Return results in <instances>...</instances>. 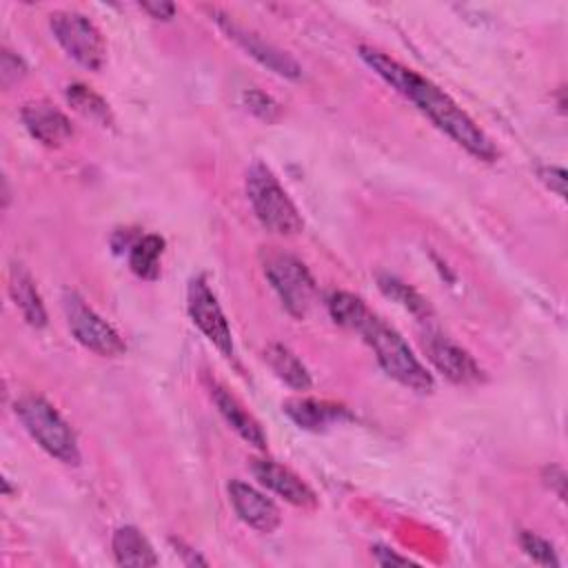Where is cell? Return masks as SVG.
Listing matches in <instances>:
<instances>
[{
    "label": "cell",
    "instance_id": "obj_28",
    "mask_svg": "<svg viewBox=\"0 0 568 568\" xmlns=\"http://www.w3.org/2000/svg\"><path fill=\"white\" fill-rule=\"evenodd\" d=\"M140 9H144L146 13H151L158 20H169L175 13V4H171V2H142Z\"/></svg>",
    "mask_w": 568,
    "mask_h": 568
},
{
    "label": "cell",
    "instance_id": "obj_21",
    "mask_svg": "<svg viewBox=\"0 0 568 568\" xmlns=\"http://www.w3.org/2000/svg\"><path fill=\"white\" fill-rule=\"evenodd\" d=\"M328 313L331 317L339 324V326H346V328H359L364 324V320L371 315L368 306L353 293H346V291H335L331 293L328 297Z\"/></svg>",
    "mask_w": 568,
    "mask_h": 568
},
{
    "label": "cell",
    "instance_id": "obj_5",
    "mask_svg": "<svg viewBox=\"0 0 568 568\" xmlns=\"http://www.w3.org/2000/svg\"><path fill=\"white\" fill-rule=\"evenodd\" d=\"M264 275L291 315L304 317L308 313L315 295V282L295 255L271 251L264 257Z\"/></svg>",
    "mask_w": 568,
    "mask_h": 568
},
{
    "label": "cell",
    "instance_id": "obj_24",
    "mask_svg": "<svg viewBox=\"0 0 568 568\" xmlns=\"http://www.w3.org/2000/svg\"><path fill=\"white\" fill-rule=\"evenodd\" d=\"M244 102H246V109H248L251 113H255L257 118H262V120H266V122L275 120L277 113H280L277 102H275L271 95H266V93H262V91H257V89L246 91V93H244Z\"/></svg>",
    "mask_w": 568,
    "mask_h": 568
},
{
    "label": "cell",
    "instance_id": "obj_3",
    "mask_svg": "<svg viewBox=\"0 0 568 568\" xmlns=\"http://www.w3.org/2000/svg\"><path fill=\"white\" fill-rule=\"evenodd\" d=\"M13 408L27 433L42 450H47L51 457L67 466L80 464L75 433L47 399L38 395H24L16 402Z\"/></svg>",
    "mask_w": 568,
    "mask_h": 568
},
{
    "label": "cell",
    "instance_id": "obj_13",
    "mask_svg": "<svg viewBox=\"0 0 568 568\" xmlns=\"http://www.w3.org/2000/svg\"><path fill=\"white\" fill-rule=\"evenodd\" d=\"M22 122L27 131L44 146H62L73 135L71 120L60 109L47 102L27 104L22 109Z\"/></svg>",
    "mask_w": 568,
    "mask_h": 568
},
{
    "label": "cell",
    "instance_id": "obj_18",
    "mask_svg": "<svg viewBox=\"0 0 568 568\" xmlns=\"http://www.w3.org/2000/svg\"><path fill=\"white\" fill-rule=\"evenodd\" d=\"M264 355H266V362L273 368V373L284 384H288L295 390L311 388V375H308L306 366L300 362V357L293 351H288L282 344H271Z\"/></svg>",
    "mask_w": 568,
    "mask_h": 568
},
{
    "label": "cell",
    "instance_id": "obj_25",
    "mask_svg": "<svg viewBox=\"0 0 568 568\" xmlns=\"http://www.w3.org/2000/svg\"><path fill=\"white\" fill-rule=\"evenodd\" d=\"M27 67L24 62L11 53L9 49L2 51V62H0V78H2V87H11L13 82H18L24 75Z\"/></svg>",
    "mask_w": 568,
    "mask_h": 568
},
{
    "label": "cell",
    "instance_id": "obj_6",
    "mask_svg": "<svg viewBox=\"0 0 568 568\" xmlns=\"http://www.w3.org/2000/svg\"><path fill=\"white\" fill-rule=\"evenodd\" d=\"M62 308L73 337L100 357H120L126 346L118 331L106 324L75 291L62 293Z\"/></svg>",
    "mask_w": 568,
    "mask_h": 568
},
{
    "label": "cell",
    "instance_id": "obj_14",
    "mask_svg": "<svg viewBox=\"0 0 568 568\" xmlns=\"http://www.w3.org/2000/svg\"><path fill=\"white\" fill-rule=\"evenodd\" d=\"M211 395H213V402H215L220 415L226 419V424H229L244 442H248V444L255 446V448H266V435H264L260 422L242 406V402H240L233 393H229L224 386L215 384L213 390H211Z\"/></svg>",
    "mask_w": 568,
    "mask_h": 568
},
{
    "label": "cell",
    "instance_id": "obj_16",
    "mask_svg": "<svg viewBox=\"0 0 568 568\" xmlns=\"http://www.w3.org/2000/svg\"><path fill=\"white\" fill-rule=\"evenodd\" d=\"M9 293L16 302V306L20 308L22 317L40 328L47 324V311L42 304V297L33 284V277L27 273V268L22 264H13L11 273H9Z\"/></svg>",
    "mask_w": 568,
    "mask_h": 568
},
{
    "label": "cell",
    "instance_id": "obj_26",
    "mask_svg": "<svg viewBox=\"0 0 568 568\" xmlns=\"http://www.w3.org/2000/svg\"><path fill=\"white\" fill-rule=\"evenodd\" d=\"M539 178H541V182L550 191H555L559 197H566V173H564V169H559V166H541L539 169Z\"/></svg>",
    "mask_w": 568,
    "mask_h": 568
},
{
    "label": "cell",
    "instance_id": "obj_15",
    "mask_svg": "<svg viewBox=\"0 0 568 568\" xmlns=\"http://www.w3.org/2000/svg\"><path fill=\"white\" fill-rule=\"evenodd\" d=\"M282 410L306 430H320L331 424H337L342 419H348V410L339 404H331L324 399H311V397H295L286 399L282 404Z\"/></svg>",
    "mask_w": 568,
    "mask_h": 568
},
{
    "label": "cell",
    "instance_id": "obj_2",
    "mask_svg": "<svg viewBox=\"0 0 568 568\" xmlns=\"http://www.w3.org/2000/svg\"><path fill=\"white\" fill-rule=\"evenodd\" d=\"M357 331L375 351L379 366L393 379L419 393L433 390V384H435L433 375L426 371V366L417 359V355L410 351V346L404 342V337L395 328H390L375 313H371Z\"/></svg>",
    "mask_w": 568,
    "mask_h": 568
},
{
    "label": "cell",
    "instance_id": "obj_10",
    "mask_svg": "<svg viewBox=\"0 0 568 568\" xmlns=\"http://www.w3.org/2000/svg\"><path fill=\"white\" fill-rule=\"evenodd\" d=\"M215 16H217V18H215L217 24L226 31V36H229L231 40H235V42H237L248 55H253L257 62H262L264 67H268L271 71H275L277 75H284V78H300V75H302L300 64H297L288 53H284L282 49H277V47H273L271 42L262 40L257 33H253V31H248V29L235 24V22L229 20L226 16H222V13H217V11H215Z\"/></svg>",
    "mask_w": 568,
    "mask_h": 568
},
{
    "label": "cell",
    "instance_id": "obj_20",
    "mask_svg": "<svg viewBox=\"0 0 568 568\" xmlns=\"http://www.w3.org/2000/svg\"><path fill=\"white\" fill-rule=\"evenodd\" d=\"M67 102L91 122H98L102 126L111 124V109L109 104L89 87L84 84H69L67 87Z\"/></svg>",
    "mask_w": 568,
    "mask_h": 568
},
{
    "label": "cell",
    "instance_id": "obj_1",
    "mask_svg": "<svg viewBox=\"0 0 568 568\" xmlns=\"http://www.w3.org/2000/svg\"><path fill=\"white\" fill-rule=\"evenodd\" d=\"M359 55L386 84L413 102L437 129L450 135L470 155L484 162H493L497 158V149L488 135L437 84L373 47H359Z\"/></svg>",
    "mask_w": 568,
    "mask_h": 568
},
{
    "label": "cell",
    "instance_id": "obj_19",
    "mask_svg": "<svg viewBox=\"0 0 568 568\" xmlns=\"http://www.w3.org/2000/svg\"><path fill=\"white\" fill-rule=\"evenodd\" d=\"M164 251V240L155 233L135 237L129 248V266L135 275L144 280H155L160 275V257Z\"/></svg>",
    "mask_w": 568,
    "mask_h": 568
},
{
    "label": "cell",
    "instance_id": "obj_7",
    "mask_svg": "<svg viewBox=\"0 0 568 568\" xmlns=\"http://www.w3.org/2000/svg\"><path fill=\"white\" fill-rule=\"evenodd\" d=\"M49 27L60 47L82 67L98 71L104 64V40L98 27L78 11H55L49 16Z\"/></svg>",
    "mask_w": 568,
    "mask_h": 568
},
{
    "label": "cell",
    "instance_id": "obj_4",
    "mask_svg": "<svg viewBox=\"0 0 568 568\" xmlns=\"http://www.w3.org/2000/svg\"><path fill=\"white\" fill-rule=\"evenodd\" d=\"M246 195L260 224L277 235H297L304 226L293 200L286 195L273 171L253 162L246 173Z\"/></svg>",
    "mask_w": 568,
    "mask_h": 568
},
{
    "label": "cell",
    "instance_id": "obj_11",
    "mask_svg": "<svg viewBox=\"0 0 568 568\" xmlns=\"http://www.w3.org/2000/svg\"><path fill=\"white\" fill-rule=\"evenodd\" d=\"M229 499L237 517L260 532H273L280 526V508L264 493L244 481L229 484Z\"/></svg>",
    "mask_w": 568,
    "mask_h": 568
},
{
    "label": "cell",
    "instance_id": "obj_22",
    "mask_svg": "<svg viewBox=\"0 0 568 568\" xmlns=\"http://www.w3.org/2000/svg\"><path fill=\"white\" fill-rule=\"evenodd\" d=\"M379 288L384 291V295H388L390 300H395L397 304H402L404 308H408L413 315H428V304L426 300L415 291L410 288L408 284L399 282L397 277H390V275H382L379 277Z\"/></svg>",
    "mask_w": 568,
    "mask_h": 568
},
{
    "label": "cell",
    "instance_id": "obj_8",
    "mask_svg": "<svg viewBox=\"0 0 568 568\" xmlns=\"http://www.w3.org/2000/svg\"><path fill=\"white\" fill-rule=\"evenodd\" d=\"M186 306L193 324L206 335V339L226 357L233 359L235 348H233V337L229 322L217 304V297L213 295L211 286L206 284L204 275H197L189 282L186 288Z\"/></svg>",
    "mask_w": 568,
    "mask_h": 568
},
{
    "label": "cell",
    "instance_id": "obj_23",
    "mask_svg": "<svg viewBox=\"0 0 568 568\" xmlns=\"http://www.w3.org/2000/svg\"><path fill=\"white\" fill-rule=\"evenodd\" d=\"M519 544H521V550L528 557H532L537 564H544V566H557L559 564V559L555 555V548L544 537H539L530 530H521Z\"/></svg>",
    "mask_w": 568,
    "mask_h": 568
},
{
    "label": "cell",
    "instance_id": "obj_27",
    "mask_svg": "<svg viewBox=\"0 0 568 568\" xmlns=\"http://www.w3.org/2000/svg\"><path fill=\"white\" fill-rule=\"evenodd\" d=\"M373 555H375L377 564H382V566H408V564H415L413 559L402 557L393 548H384V546H375Z\"/></svg>",
    "mask_w": 568,
    "mask_h": 568
},
{
    "label": "cell",
    "instance_id": "obj_12",
    "mask_svg": "<svg viewBox=\"0 0 568 568\" xmlns=\"http://www.w3.org/2000/svg\"><path fill=\"white\" fill-rule=\"evenodd\" d=\"M253 475L257 477V481L262 486H266L268 490H273L275 495H280L282 499H286L293 506H302V508H311L315 506V493L308 488V484H304L291 468L271 462V459H253Z\"/></svg>",
    "mask_w": 568,
    "mask_h": 568
},
{
    "label": "cell",
    "instance_id": "obj_9",
    "mask_svg": "<svg viewBox=\"0 0 568 568\" xmlns=\"http://www.w3.org/2000/svg\"><path fill=\"white\" fill-rule=\"evenodd\" d=\"M422 346L426 351V357L433 362V366L450 382L475 384L484 377L481 368L468 355V351L457 346L450 337H446L437 331H426L422 335Z\"/></svg>",
    "mask_w": 568,
    "mask_h": 568
},
{
    "label": "cell",
    "instance_id": "obj_17",
    "mask_svg": "<svg viewBox=\"0 0 568 568\" xmlns=\"http://www.w3.org/2000/svg\"><path fill=\"white\" fill-rule=\"evenodd\" d=\"M111 548L115 555V561L120 566H135V568H144V566H155L158 557L153 552V546L149 544V539L135 528V526H122L113 532L111 539Z\"/></svg>",
    "mask_w": 568,
    "mask_h": 568
}]
</instances>
